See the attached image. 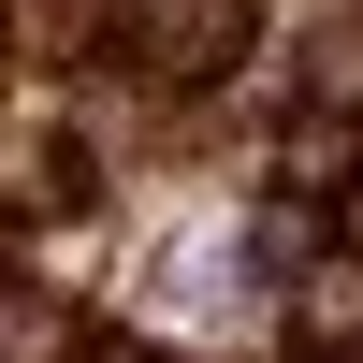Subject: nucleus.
<instances>
[{"label": "nucleus", "instance_id": "obj_1", "mask_svg": "<svg viewBox=\"0 0 363 363\" xmlns=\"http://www.w3.org/2000/svg\"><path fill=\"white\" fill-rule=\"evenodd\" d=\"M145 58H160V73H233V58H247V0H160V15H145Z\"/></svg>", "mask_w": 363, "mask_h": 363}, {"label": "nucleus", "instance_id": "obj_2", "mask_svg": "<svg viewBox=\"0 0 363 363\" xmlns=\"http://www.w3.org/2000/svg\"><path fill=\"white\" fill-rule=\"evenodd\" d=\"M349 174H363V145L335 116H320V131H277V189H349Z\"/></svg>", "mask_w": 363, "mask_h": 363}, {"label": "nucleus", "instance_id": "obj_3", "mask_svg": "<svg viewBox=\"0 0 363 363\" xmlns=\"http://www.w3.org/2000/svg\"><path fill=\"white\" fill-rule=\"evenodd\" d=\"M335 233H349V262H363V174H349V203H335Z\"/></svg>", "mask_w": 363, "mask_h": 363}]
</instances>
